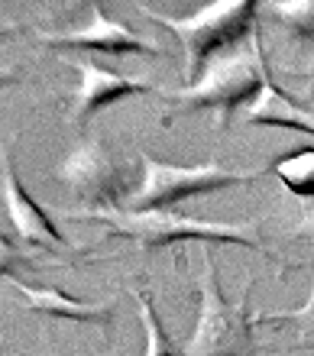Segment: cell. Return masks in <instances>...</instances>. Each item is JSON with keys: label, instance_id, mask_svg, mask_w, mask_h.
Returning <instances> with one entry per match:
<instances>
[{"label": "cell", "instance_id": "1", "mask_svg": "<svg viewBox=\"0 0 314 356\" xmlns=\"http://www.w3.org/2000/svg\"><path fill=\"white\" fill-rule=\"evenodd\" d=\"M65 220L81 224H101L104 230L123 236L139 250H159L172 243H201V246H246L256 253L269 256L259 220H204L182 211H68Z\"/></svg>", "mask_w": 314, "mask_h": 356}, {"label": "cell", "instance_id": "2", "mask_svg": "<svg viewBox=\"0 0 314 356\" xmlns=\"http://www.w3.org/2000/svg\"><path fill=\"white\" fill-rule=\"evenodd\" d=\"M250 285L246 282L237 301L223 298L221 275H217V259L214 246H201V311L194 334L188 337L182 356H256V311L250 308Z\"/></svg>", "mask_w": 314, "mask_h": 356}, {"label": "cell", "instance_id": "3", "mask_svg": "<svg viewBox=\"0 0 314 356\" xmlns=\"http://www.w3.org/2000/svg\"><path fill=\"white\" fill-rule=\"evenodd\" d=\"M266 75H269V56L256 29L253 42H246V46L233 49L223 58L211 62V68L194 85L168 91L166 101L182 104V107H194V111H204V107L217 111V127H230L233 113L240 107H250L262 94Z\"/></svg>", "mask_w": 314, "mask_h": 356}, {"label": "cell", "instance_id": "4", "mask_svg": "<svg viewBox=\"0 0 314 356\" xmlns=\"http://www.w3.org/2000/svg\"><path fill=\"white\" fill-rule=\"evenodd\" d=\"M149 19L172 29L185 49V78L194 85L207 72V58L223 49H240L243 42H253L256 36V0H223V3H207L191 17H162L156 10L139 7Z\"/></svg>", "mask_w": 314, "mask_h": 356}, {"label": "cell", "instance_id": "5", "mask_svg": "<svg viewBox=\"0 0 314 356\" xmlns=\"http://www.w3.org/2000/svg\"><path fill=\"white\" fill-rule=\"evenodd\" d=\"M269 175V169H223L217 162L207 165H168L152 156H139V181L123 211H175V204L191 197L217 195L230 188L250 185Z\"/></svg>", "mask_w": 314, "mask_h": 356}, {"label": "cell", "instance_id": "6", "mask_svg": "<svg viewBox=\"0 0 314 356\" xmlns=\"http://www.w3.org/2000/svg\"><path fill=\"white\" fill-rule=\"evenodd\" d=\"M56 178L78 197H84L91 211H123L129 195L136 191L133 165L117 159L101 140H88L68 152L58 162Z\"/></svg>", "mask_w": 314, "mask_h": 356}, {"label": "cell", "instance_id": "7", "mask_svg": "<svg viewBox=\"0 0 314 356\" xmlns=\"http://www.w3.org/2000/svg\"><path fill=\"white\" fill-rule=\"evenodd\" d=\"M0 188H3V214H7V224L13 227L19 243L52 250V253H62V256L78 253V246L58 230L52 214L29 197V191L23 188V181L17 175V165H13L10 149H3V185Z\"/></svg>", "mask_w": 314, "mask_h": 356}, {"label": "cell", "instance_id": "8", "mask_svg": "<svg viewBox=\"0 0 314 356\" xmlns=\"http://www.w3.org/2000/svg\"><path fill=\"white\" fill-rule=\"evenodd\" d=\"M39 42L52 49H84V52H104V56H159V46H152L129 26L111 19L101 3L91 7V23L84 29L39 33Z\"/></svg>", "mask_w": 314, "mask_h": 356}, {"label": "cell", "instance_id": "9", "mask_svg": "<svg viewBox=\"0 0 314 356\" xmlns=\"http://www.w3.org/2000/svg\"><path fill=\"white\" fill-rule=\"evenodd\" d=\"M78 72H81V85L74 88V97H72V123L74 127H84L97 111L123 101V97L152 91V85L143 81V78L117 75V72H107V68L94 65V62H78Z\"/></svg>", "mask_w": 314, "mask_h": 356}, {"label": "cell", "instance_id": "10", "mask_svg": "<svg viewBox=\"0 0 314 356\" xmlns=\"http://www.w3.org/2000/svg\"><path fill=\"white\" fill-rule=\"evenodd\" d=\"M13 282V289L23 295V305L29 311H39L46 318L56 321H74V324H101L107 327L113 321V308L111 305H84V301L72 298L58 289H49V285H29L19 275H7Z\"/></svg>", "mask_w": 314, "mask_h": 356}, {"label": "cell", "instance_id": "11", "mask_svg": "<svg viewBox=\"0 0 314 356\" xmlns=\"http://www.w3.org/2000/svg\"><path fill=\"white\" fill-rule=\"evenodd\" d=\"M246 123H256V127H282V130H295L314 136V113L308 107H301L298 101H292L282 88L272 81V72L266 75V88L256 101L246 107Z\"/></svg>", "mask_w": 314, "mask_h": 356}, {"label": "cell", "instance_id": "12", "mask_svg": "<svg viewBox=\"0 0 314 356\" xmlns=\"http://www.w3.org/2000/svg\"><path fill=\"white\" fill-rule=\"evenodd\" d=\"M269 175H276L295 197L314 201V146L285 152L276 162H269Z\"/></svg>", "mask_w": 314, "mask_h": 356}, {"label": "cell", "instance_id": "13", "mask_svg": "<svg viewBox=\"0 0 314 356\" xmlns=\"http://www.w3.org/2000/svg\"><path fill=\"white\" fill-rule=\"evenodd\" d=\"M266 10L301 46H314V0H278V3H266Z\"/></svg>", "mask_w": 314, "mask_h": 356}, {"label": "cell", "instance_id": "14", "mask_svg": "<svg viewBox=\"0 0 314 356\" xmlns=\"http://www.w3.org/2000/svg\"><path fill=\"white\" fill-rule=\"evenodd\" d=\"M139 305V318H143V327H146V347H143V356H182L185 347H178L175 340L166 334L162 321L156 314V305L149 298V291H129Z\"/></svg>", "mask_w": 314, "mask_h": 356}, {"label": "cell", "instance_id": "15", "mask_svg": "<svg viewBox=\"0 0 314 356\" xmlns=\"http://www.w3.org/2000/svg\"><path fill=\"white\" fill-rule=\"evenodd\" d=\"M256 324H269V327H292L295 330V343L292 350H305L314 353V289L305 308L298 311H276V314H256Z\"/></svg>", "mask_w": 314, "mask_h": 356}, {"label": "cell", "instance_id": "16", "mask_svg": "<svg viewBox=\"0 0 314 356\" xmlns=\"http://www.w3.org/2000/svg\"><path fill=\"white\" fill-rule=\"evenodd\" d=\"M292 234H295L298 240H305V243L314 246V204L308 207L305 214H301V220L295 224V230H292Z\"/></svg>", "mask_w": 314, "mask_h": 356}, {"label": "cell", "instance_id": "17", "mask_svg": "<svg viewBox=\"0 0 314 356\" xmlns=\"http://www.w3.org/2000/svg\"><path fill=\"white\" fill-rule=\"evenodd\" d=\"M305 75H308V78H314V52H311V58H308V68H305Z\"/></svg>", "mask_w": 314, "mask_h": 356}]
</instances>
